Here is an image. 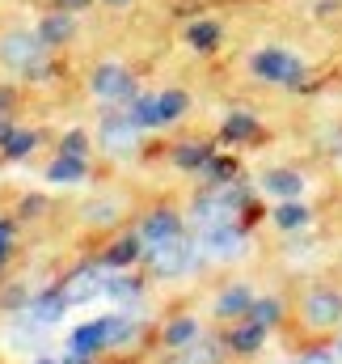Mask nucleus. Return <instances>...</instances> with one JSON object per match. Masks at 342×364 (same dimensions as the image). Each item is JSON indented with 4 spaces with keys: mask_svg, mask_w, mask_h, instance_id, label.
I'll use <instances>...</instances> for the list:
<instances>
[{
    "mask_svg": "<svg viewBox=\"0 0 342 364\" xmlns=\"http://www.w3.org/2000/svg\"><path fill=\"white\" fill-rule=\"evenodd\" d=\"M199 246L211 263H237V259H246L250 242H246V229L237 220H228V225H207L199 233Z\"/></svg>",
    "mask_w": 342,
    "mask_h": 364,
    "instance_id": "nucleus-5",
    "label": "nucleus"
},
{
    "mask_svg": "<svg viewBox=\"0 0 342 364\" xmlns=\"http://www.w3.org/2000/svg\"><path fill=\"white\" fill-rule=\"evenodd\" d=\"M144 263L153 267V275H161V279H177V275L199 272V267L207 263V255H203V246L190 242V237H170V242H161V246H148V250H144Z\"/></svg>",
    "mask_w": 342,
    "mask_h": 364,
    "instance_id": "nucleus-3",
    "label": "nucleus"
},
{
    "mask_svg": "<svg viewBox=\"0 0 342 364\" xmlns=\"http://www.w3.org/2000/svg\"><path fill=\"white\" fill-rule=\"evenodd\" d=\"M34 149H38V132H34V127H13V132L4 136V144H0V153H4L9 161H26Z\"/></svg>",
    "mask_w": 342,
    "mask_h": 364,
    "instance_id": "nucleus-24",
    "label": "nucleus"
},
{
    "mask_svg": "<svg viewBox=\"0 0 342 364\" xmlns=\"http://www.w3.org/2000/svg\"><path fill=\"white\" fill-rule=\"evenodd\" d=\"M144 237L140 233H123V237H114L106 250H101V267H114V272H123V267H131V263H140L144 259Z\"/></svg>",
    "mask_w": 342,
    "mask_h": 364,
    "instance_id": "nucleus-12",
    "label": "nucleus"
},
{
    "mask_svg": "<svg viewBox=\"0 0 342 364\" xmlns=\"http://www.w3.org/2000/svg\"><path fill=\"white\" fill-rule=\"evenodd\" d=\"M85 174H89V161H77V157L55 153L47 161V182H55V186H77V182H85Z\"/></svg>",
    "mask_w": 342,
    "mask_h": 364,
    "instance_id": "nucleus-20",
    "label": "nucleus"
},
{
    "mask_svg": "<svg viewBox=\"0 0 342 364\" xmlns=\"http://www.w3.org/2000/svg\"><path fill=\"white\" fill-rule=\"evenodd\" d=\"M89 93L101 97V102H131V97H136V77H131L127 64L106 60V64H97V68L89 73Z\"/></svg>",
    "mask_w": 342,
    "mask_h": 364,
    "instance_id": "nucleus-6",
    "label": "nucleus"
},
{
    "mask_svg": "<svg viewBox=\"0 0 342 364\" xmlns=\"http://www.w3.org/2000/svg\"><path fill=\"white\" fill-rule=\"evenodd\" d=\"M258 132V114L250 110H233V114H224V123H220V140H228V144H246V140H254Z\"/></svg>",
    "mask_w": 342,
    "mask_h": 364,
    "instance_id": "nucleus-18",
    "label": "nucleus"
},
{
    "mask_svg": "<svg viewBox=\"0 0 342 364\" xmlns=\"http://www.w3.org/2000/svg\"><path fill=\"white\" fill-rule=\"evenodd\" d=\"M13 237H17V220H13V216H0V267H4L9 255H13Z\"/></svg>",
    "mask_w": 342,
    "mask_h": 364,
    "instance_id": "nucleus-32",
    "label": "nucleus"
},
{
    "mask_svg": "<svg viewBox=\"0 0 342 364\" xmlns=\"http://www.w3.org/2000/svg\"><path fill=\"white\" fill-rule=\"evenodd\" d=\"M43 208H47V199H43V195H26V199L17 203V216H21V220H38V212H43Z\"/></svg>",
    "mask_w": 342,
    "mask_h": 364,
    "instance_id": "nucleus-34",
    "label": "nucleus"
},
{
    "mask_svg": "<svg viewBox=\"0 0 342 364\" xmlns=\"http://www.w3.org/2000/svg\"><path fill=\"white\" fill-rule=\"evenodd\" d=\"M34 364H60V360H34Z\"/></svg>",
    "mask_w": 342,
    "mask_h": 364,
    "instance_id": "nucleus-39",
    "label": "nucleus"
},
{
    "mask_svg": "<svg viewBox=\"0 0 342 364\" xmlns=\"http://www.w3.org/2000/svg\"><path fill=\"white\" fill-rule=\"evenodd\" d=\"M101 279H106V267H81V272L68 275L60 288H64L68 305H89V301L101 296Z\"/></svg>",
    "mask_w": 342,
    "mask_h": 364,
    "instance_id": "nucleus-10",
    "label": "nucleus"
},
{
    "mask_svg": "<svg viewBox=\"0 0 342 364\" xmlns=\"http://www.w3.org/2000/svg\"><path fill=\"white\" fill-rule=\"evenodd\" d=\"M266 326L262 322H254V318H237V326L224 335V348L233 352V356H241V360H250V356H258L262 348H266Z\"/></svg>",
    "mask_w": 342,
    "mask_h": 364,
    "instance_id": "nucleus-9",
    "label": "nucleus"
},
{
    "mask_svg": "<svg viewBox=\"0 0 342 364\" xmlns=\"http://www.w3.org/2000/svg\"><path fill=\"white\" fill-rule=\"evenodd\" d=\"M77 34V13H64V9H55V13H47L43 21H38V38L55 51V47H64L68 38Z\"/></svg>",
    "mask_w": 342,
    "mask_h": 364,
    "instance_id": "nucleus-17",
    "label": "nucleus"
},
{
    "mask_svg": "<svg viewBox=\"0 0 342 364\" xmlns=\"http://www.w3.org/2000/svg\"><path fill=\"white\" fill-rule=\"evenodd\" d=\"M211 161V149L203 140H186V144H173V166L177 170H203Z\"/></svg>",
    "mask_w": 342,
    "mask_h": 364,
    "instance_id": "nucleus-25",
    "label": "nucleus"
},
{
    "mask_svg": "<svg viewBox=\"0 0 342 364\" xmlns=\"http://www.w3.org/2000/svg\"><path fill=\"white\" fill-rule=\"evenodd\" d=\"M60 153H64V157H77V161H89V136H85V127L64 132V136H60Z\"/></svg>",
    "mask_w": 342,
    "mask_h": 364,
    "instance_id": "nucleus-30",
    "label": "nucleus"
},
{
    "mask_svg": "<svg viewBox=\"0 0 342 364\" xmlns=\"http://www.w3.org/2000/svg\"><path fill=\"white\" fill-rule=\"evenodd\" d=\"M203 178H207V186H228V182H237V161L211 153V161L203 166Z\"/></svg>",
    "mask_w": 342,
    "mask_h": 364,
    "instance_id": "nucleus-29",
    "label": "nucleus"
},
{
    "mask_svg": "<svg viewBox=\"0 0 342 364\" xmlns=\"http://www.w3.org/2000/svg\"><path fill=\"white\" fill-rule=\"evenodd\" d=\"M127 110H131V119H136V127H140V132H157V127H161V106H157V93H136Z\"/></svg>",
    "mask_w": 342,
    "mask_h": 364,
    "instance_id": "nucleus-23",
    "label": "nucleus"
},
{
    "mask_svg": "<svg viewBox=\"0 0 342 364\" xmlns=\"http://www.w3.org/2000/svg\"><path fill=\"white\" fill-rule=\"evenodd\" d=\"M250 73H254L262 85H275V90H300L309 81V64L287 51V47H262L250 55Z\"/></svg>",
    "mask_w": 342,
    "mask_h": 364,
    "instance_id": "nucleus-1",
    "label": "nucleus"
},
{
    "mask_svg": "<svg viewBox=\"0 0 342 364\" xmlns=\"http://www.w3.org/2000/svg\"><path fill=\"white\" fill-rule=\"evenodd\" d=\"M97 140H101V149L106 153H136V144H140V127H136V119H131V110H106L101 114V123H97Z\"/></svg>",
    "mask_w": 342,
    "mask_h": 364,
    "instance_id": "nucleus-7",
    "label": "nucleus"
},
{
    "mask_svg": "<svg viewBox=\"0 0 342 364\" xmlns=\"http://www.w3.org/2000/svg\"><path fill=\"white\" fill-rule=\"evenodd\" d=\"M64 309H68V296H64V288H55V292H38V296L26 305V318H30L34 326H55V322L64 318Z\"/></svg>",
    "mask_w": 342,
    "mask_h": 364,
    "instance_id": "nucleus-15",
    "label": "nucleus"
},
{
    "mask_svg": "<svg viewBox=\"0 0 342 364\" xmlns=\"http://www.w3.org/2000/svg\"><path fill=\"white\" fill-rule=\"evenodd\" d=\"M220 38H224L220 21H190V26H186V47L199 51V55H211V51L220 47Z\"/></svg>",
    "mask_w": 342,
    "mask_h": 364,
    "instance_id": "nucleus-21",
    "label": "nucleus"
},
{
    "mask_svg": "<svg viewBox=\"0 0 342 364\" xmlns=\"http://www.w3.org/2000/svg\"><path fill=\"white\" fill-rule=\"evenodd\" d=\"M258 186L266 191V195H275V199H300L304 191H309V178L300 174V170H287V166H275V170H266Z\"/></svg>",
    "mask_w": 342,
    "mask_h": 364,
    "instance_id": "nucleus-11",
    "label": "nucleus"
},
{
    "mask_svg": "<svg viewBox=\"0 0 342 364\" xmlns=\"http://www.w3.org/2000/svg\"><path fill=\"white\" fill-rule=\"evenodd\" d=\"M118 216V199H93L85 208V220L89 225H110Z\"/></svg>",
    "mask_w": 342,
    "mask_h": 364,
    "instance_id": "nucleus-31",
    "label": "nucleus"
},
{
    "mask_svg": "<svg viewBox=\"0 0 342 364\" xmlns=\"http://www.w3.org/2000/svg\"><path fill=\"white\" fill-rule=\"evenodd\" d=\"M334 352H338V356H342V339H338V348H334Z\"/></svg>",
    "mask_w": 342,
    "mask_h": 364,
    "instance_id": "nucleus-40",
    "label": "nucleus"
},
{
    "mask_svg": "<svg viewBox=\"0 0 342 364\" xmlns=\"http://www.w3.org/2000/svg\"><path fill=\"white\" fill-rule=\"evenodd\" d=\"M136 233L144 237V246H161L170 237H182V216L173 208H153V212L140 216V229Z\"/></svg>",
    "mask_w": 342,
    "mask_h": 364,
    "instance_id": "nucleus-8",
    "label": "nucleus"
},
{
    "mask_svg": "<svg viewBox=\"0 0 342 364\" xmlns=\"http://www.w3.org/2000/svg\"><path fill=\"white\" fill-rule=\"evenodd\" d=\"M292 364H342V356L334 348H309V352H300Z\"/></svg>",
    "mask_w": 342,
    "mask_h": 364,
    "instance_id": "nucleus-33",
    "label": "nucleus"
},
{
    "mask_svg": "<svg viewBox=\"0 0 342 364\" xmlns=\"http://www.w3.org/2000/svg\"><path fill=\"white\" fill-rule=\"evenodd\" d=\"M157 106H161V127H170V123H177V119H186V110H190V93L165 90V93H157Z\"/></svg>",
    "mask_w": 342,
    "mask_h": 364,
    "instance_id": "nucleus-26",
    "label": "nucleus"
},
{
    "mask_svg": "<svg viewBox=\"0 0 342 364\" xmlns=\"http://www.w3.org/2000/svg\"><path fill=\"white\" fill-rule=\"evenodd\" d=\"M47 43L38 38V30H4L0 34V64L17 77H30L43 60H47Z\"/></svg>",
    "mask_w": 342,
    "mask_h": 364,
    "instance_id": "nucleus-4",
    "label": "nucleus"
},
{
    "mask_svg": "<svg viewBox=\"0 0 342 364\" xmlns=\"http://www.w3.org/2000/svg\"><path fill=\"white\" fill-rule=\"evenodd\" d=\"M216 318H250L254 309V288L250 284H228L220 296H216Z\"/></svg>",
    "mask_w": 342,
    "mask_h": 364,
    "instance_id": "nucleus-16",
    "label": "nucleus"
},
{
    "mask_svg": "<svg viewBox=\"0 0 342 364\" xmlns=\"http://www.w3.org/2000/svg\"><path fill=\"white\" fill-rule=\"evenodd\" d=\"M161 339H165V348H170V352H186L190 343H199V318H190V314L173 318Z\"/></svg>",
    "mask_w": 342,
    "mask_h": 364,
    "instance_id": "nucleus-22",
    "label": "nucleus"
},
{
    "mask_svg": "<svg viewBox=\"0 0 342 364\" xmlns=\"http://www.w3.org/2000/svg\"><path fill=\"white\" fill-rule=\"evenodd\" d=\"M270 225L279 233H304L313 225V208L304 199H279V208L270 212Z\"/></svg>",
    "mask_w": 342,
    "mask_h": 364,
    "instance_id": "nucleus-13",
    "label": "nucleus"
},
{
    "mask_svg": "<svg viewBox=\"0 0 342 364\" xmlns=\"http://www.w3.org/2000/svg\"><path fill=\"white\" fill-rule=\"evenodd\" d=\"M144 292V284L136 279V275H127V272H114V267H106V279H101V296L106 301H136Z\"/></svg>",
    "mask_w": 342,
    "mask_h": 364,
    "instance_id": "nucleus-19",
    "label": "nucleus"
},
{
    "mask_svg": "<svg viewBox=\"0 0 342 364\" xmlns=\"http://www.w3.org/2000/svg\"><path fill=\"white\" fill-rule=\"evenodd\" d=\"M106 4H110V9H123V4H131V0H106Z\"/></svg>",
    "mask_w": 342,
    "mask_h": 364,
    "instance_id": "nucleus-38",
    "label": "nucleus"
},
{
    "mask_svg": "<svg viewBox=\"0 0 342 364\" xmlns=\"http://www.w3.org/2000/svg\"><path fill=\"white\" fill-rule=\"evenodd\" d=\"M250 318H254V322H262L266 331H275V326L283 322V301H279V296H254Z\"/></svg>",
    "mask_w": 342,
    "mask_h": 364,
    "instance_id": "nucleus-28",
    "label": "nucleus"
},
{
    "mask_svg": "<svg viewBox=\"0 0 342 364\" xmlns=\"http://www.w3.org/2000/svg\"><path fill=\"white\" fill-rule=\"evenodd\" d=\"M55 9H64V13H85L89 0H55Z\"/></svg>",
    "mask_w": 342,
    "mask_h": 364,
    "instance_id": "nucleus-36",
    "label": "nucleus"
},
{
    "mask_svg": "<svg viewBox=\"0 0 342 364\" xmlns=\"http://www.w3.org/2000/svg\"><path fill=\"white\" fill-rule=\"evenodd\" d=\"M13 106H17V90L0 85V114H13Z\"/></svg>",
    "mask_w": 342,
    "mask_h": 364,
    "instance_id": "nucleus-35",
    "label": "nucleus"
},
{
    "mask_svg": "<svg viewBox=\"0 0 342 364\" xmlns=\"http://www.w3.org/2000/svg\"><path fill=\"white\" fill-rule=\"evenodd\" d=\"M296 318L304 331L313 335H330L342 326V288L334 284H313L300 292V305H296Z\"/></svg>",
    "mask_w": 342,
    "mask_h": 364,
    "instance_id": "nucleus-2",
    "label": "nucleus"
},
{
    "mask_svg": "<svg viewBox=\"0 0 342 364\" xmlns=\"http://www.w3.org/2000/svg\"><path fill=\"white\" fill-rule=\"evenodd\" d=\"M13 132V123H9V114H0V144H4V136Z\"/></svg>",
    "mask_w": 342,
    "mask_h": 364,
    "instance_id": "nucleus-37",
    "label": "nucleus"
},
{
    "mask_svg": "<svg viewBox=\"0 0 342 364\" xmlns=\"http://www.w3.org/2000/svg\"><path fill=\"white\" fill-rule=\"evenodd\" d=\"M106 331H110V348H127V343L136 339L140 322H136L131 314H110V318H106Z\"/></svg>",
    "mask_w": 342,
    "mask_h": 364,
    "instance_id": "nucleus-27",
    "label": "nucleus"
},
{
    "mask_svg": "<svg viewBox=\"0 0 342 364\" xmlns=\"http://www.w3.org/2000/svg\"><path fill=\"white\" fill-rule=\"evenodd\" d=\"M72 352H85V356H97V352H110V331H106V318H89L72 331L68 339Z\"/></svg>",
    "mask_w": 342,
    "mask_h": 364,
    "instance_id": "nucleus-14",
    "label": "nucleus"
}]
</instances>
